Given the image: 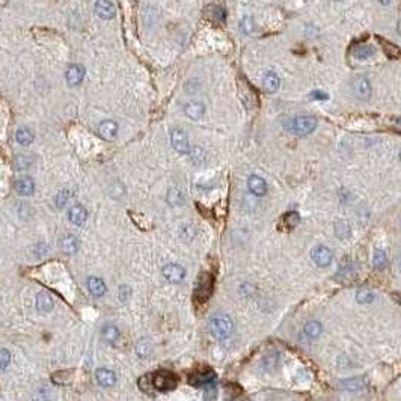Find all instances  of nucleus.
Instances as JSON below:
<instances>
[{"instance_id":"2eb2a0df","label":"nucleus","mask_w":401,"mask_h":401,"mask_svg":"<svg viewBox=\"0 0 401 401\" xmlns=\"http://www.w3.org/2000/svg\"><path fill=\"white\" fill-rule=\"evenodd\" d=\"M98 133L101 137H104L106 140H112L116 133H118V124L112 119H106L100 124L98 127Z\"/></svg>"},{"instance_id":"c9c22d12","label":"nucleus","mask_w":401,"mask_h":401,"mask_svg":"<svg viewBox=\"0 0 401 401\" xmlns=\"http://www.w3.org/2000/svg\"><path fill=\"white\" fill-rule=\"evenodd\" d=\"M392 0H379V3H381V5H389Z\"/></svg>"},{"instance_id":"f3484780","label":"nucleus","mask_w":401,"mask_h":401,"mask_svg":"<svg viewBox=\"0 0 401 401\" xmlns=\"http://www.w3.org/2000/svg\"><path fill=\"white\" fill-rule=\"evenodd\" d=\"M184 113L190 118V119H200L205 113V106L199 101H189L184 106Z\"/></svg>"},{"instance_id":"dca6fc26","label":"nucleus","mask_w":401,"mask_h":401,"mask_svg":"<svg viewBox=\"0 0 401 401\" xmlns=\"http://www.w3.org/2000/svg\"><path fill=\"white\" fill-rule=\"evenodd\" d=\"M53 306H54V302H53V297L48 293H45V291L38 293V296H37V309L38 311L45 314V312L51 311Z\"/></svg>"},{"instance_id":"cd10ccee","label":"nucleus","mask_w":401,"mask_h":401,"mask_svg":"<svg viewBox=\"0 0 401 401\" xmlns=\"http://www.w3.org/2000/svg\"><path fill=\"white\" fill-rule=\"evenodd\" d=\"M240 32L243 35H250V33L255 32V22H253L252 17L247 15V17L242 19V22H240Z\"/></svg>"},{"instance_id":"7ed1b4c3","label":"nucleus","mask_w":401,"mask_h":401,"mask_svg":"<svg viewBox=\"0 0 401 401\" xmlns=\"http://www.w3.org/2000/svg\"><path fill=\"white\" fill-rule=\"evenodd\" d=\"M177 376L171 371H157L156 374L151 376L153 389L160 392H169L177 386Z\"/></svg>"},{"instance_id":"423d86ee","label":"nucleus","mask_w":401,"mask_h":401,"mask_svg":"<svg viewBox=\"0 0 401 401\" xmlns=\"http://www.w3.org/2000/svg\"><path fill=\"white\" fill-rule=\"evenodd\" d=\"M353 92L359 100L367 101L371 97V85L370 80L363 76H356L353 79Z\"/></svg>"},{"instance_id":"6ab92c4d","label":"nucleus","mask_w":401,"mask_h":401,"mask_svg":"<svg viewBox=\"0 0 401 401\" xmlns=\"http://www.w3.org/2000/svg\"><path fill=\"white\" fill-rule=\"evenodd\" d=\"M79 246H80V242L76 235L72 234H65L62 239H61V249L65 252V253H74L79 250Z\"/></svg>"},{"instance_id":"5701e85b","label":"nucleus","mask_w":401,"mask_h":401,"mask_svg":"<svg viewBox=\"0 0 401 401\" xmlns=\"http://www.w3.org/2000/svg\"><path fill=\"white\" fill-rule=\"evenodd\" d=\"M353 54H355L356 59L365 61V59H368V58H371V56L374 54V48H373L371 45L367 44L357 45L356 48H355V51H353Z\"/></svg>"},{"instance_id":"412c9836","label":"nucleus","mask_w":401,"mask_h":401,"mask_svg":"<svg viewBox=\"0 0 401 401\" xmlns=\"http://www.w3.org/2000/svg\"><path fill=\"white\" fill-rule=\"evenodd\" d=\"M263 86H264L266 92L273 94V92H276V90L279 89L281 80H279V77H278L275 72H267V74L264 76V79H263Z\"/></svg>"},{"instance_id":"72a5a7b5","label":"nucleus","mask_w":401,"mask_h":401,"mask_svg":"<svg viewBox=\"0 0 401 401\" xmlns=\"http://www.w3.org/2000/svg\"><path fill=\"white\" fill-rule=\"evenodd\" d=\"M11 362V353L5 349L0 350V370H5Z\"/></svg>"},{"instance_id":"4be33fe9","label":"nucleus","mask_w":401,"mask_h":401,"mask_svg":"<svg viewBox=\"0 0 401 401\" xmlns=\"http://www.w3.org/2000/svg\"><path fill=\"white\" fill-rule=\"evenodd\" d=\"M119 329L116 327V326H113V324H109V326H104L103 327V331H101V338L106 341V342H109V344H115L118 339H119Z\"/></svg>"},{"instance_id":"393cba45","label":"nucleus","mask_w":401,"mask_h":401,"mask_svg":"<svg viewBox=\"0 0 401 401\" xmlns=\"http://www.w3.org/2000/svg\"><path fill=\"white\" fill-rule=\"evenodd\" d=\"M168 200H169L171 205H178V204H183L186 200V195H184V192L179 187H174V189L169 190Z\"/></svg>"},{"instance_id":"9d476101","label":"nucleus","mask_w":401,"mask_h":401,"mask_svg":"<svg viewBox=\"0 0 401 401\" xmlns=\"http://www.w3.org/2000/svg\"><path fill=\"white\" fill-rule=\"evenodd\" d=\"M68 219H69L71 223H74L77 226H82L88 219V211H86V208L83 205H72L68 210Z\"/></svg>"},{"instance_id":"c85d7f7f","label":"nucleus","mask_w":401,"mask_h":401,"mask_svg":"<svg viewBox=\"0 0 401 401\" xmlns=\"http://www.w3.org/2000/svg\"><path fill=\"white\" fill-rule=\"evenodd\" d=\"M72 199V193L69 190H62L58 196H56V205L58 208H65L68 204Z\"/></svg>"},{"instance_id":"1a4fd4ad","label":"nucleus","mask_w":401,"mask_h":401,"mask_svg":"<svg viewBox=\"0 0 401 401\" xmlns=\"http://www.w3.org/2000/svg\"><path fill=\"white\" fill-rule=\"evenodd\" d=\"M94 11L103 20H111L115 17V12H116L111 0H97L94 5Z\"/></svg>"},{"instance_id":"7c9ffc66","label":"nucleus","mask_w":401,"mask_h":401,"mask_svg":"<svg viewBox=\"0 0 401 401\" xmlns=\"http://www.w3.org/2000/svg\"><path fill=\"white\" fill-rule=\"evenodd\" d=\"M356 299L360 305H368L374 300V294H373V291L370 290H360L357 291Z\"/></svg>"},{"instance_id":"6e6552de","label":"nucleus","mask_w":401,"mask_h":401,"mask_svg":"<svg viewBox=\"0 0 401 401\" xmlns=\"http://www.w3.org/2000/svg\"><path fill=\"white\" fill-rule=\"evenodd\" d=\"M163 276L171 284H179L186 278V270L178 264H168L163 267Z\"/></svg>"},{"instance_id":"20e7f679","label":"nucleus","mask_w":401,"mask_h":401,"mask_svg":"<svg viewBox=\"0 0 401 401\" xmlns=\"http://www.w3.org/2000/svg\"><path fill=\"white\" fill-rule=\"evenodd\" d=\"M213 291V276L211 275H200L198 287L195 291V297L199 303H204Z\"/></svg>"},{"instance_id":"39448f33","label":"nucleus","mask_w":401,"mask_h":401,"mask_svg":"<svg viewBox=\"0 0 401 401\" xmlns=\"http://www.w3.org/2000/svg\"><path fill=\"white\" fill-rule=\"evenodd\" d=\"M312 261L318 266V267H327L332 263V252L329 247L326 246H315L311 252Z\"/></svg>"},{"instance_id":"a211bd4d","label":"nucleus","mask_w":401,"mask_h":401,"mask_svg":"<svg viewBox=\"0 0 401 401\" xmlns=\"http://www.w3.org/2000/svg\"><path fill=\"white\" fill-rule=\"evenodd\" d=\"M15 190L22 195V196H30L35 192V183L33 179L29 177H24L15 181Z\"/></svg>"},{"instance_id":"0eeeda50","label":"nucleus","mask_w":401,"mask_h":401,"mask_svg":"<svg viewBox=\"0 0 401 401\" xmlns=\"http://www.w3.org/2000/svg\"><path fill=\"white\" fill-rule=\"evenodd\" d=\"M171 143L174 147V150H177L178 153H189V137L187 133L181 129H174L171 132Z\"/></svg>"},{"instance_id":"f257e3e1","label":"nucleus","mask_w":401,"mask_h":401,"mask_svg":"<svg viewBox=\"0 0 401 401\" xmlns=\"http://www.w3.org/2000/svg\"><path fill=\"white\" fill-rule=\"evenodd\" d=\"M234 331V323L226 314H214L210 318V332L217 339H226Z\"/></svg>"},{"instance_id":"c756f323","label":"nucleus","mask_w":401,"mask_h":401,"mask_svg":"<svg viewBox=\"0 0 401 401\" xmlns=\"http://www.w3.org/2000/svg\"><path fill=\"white\" fill-rule=\"evenodd\" d=\"M363 381L360 379H349L345 380V381H342V386L347 389V391H350V392H356V391H360L362 388H363Z\"/></svg>"},{"instance_id":"a878e982","label":"nucleus","mask_w":401,"mask_h":401,"mask_svg":"<svg viewBox=\"0 0 401 401\" xmlns=\"http://www.w3.org/2000/svg\"><path fill=\"white\" fill-rule=\"evenodd\" d=\"M305 335L311 339H315L321 335V324L318 321H309L305 324Z\"/></svg>"},{"instance_id":"473e14b6","label":"nucleus","mask_w":401,"mask_h":401,"mask_svg":"<svg viewBox=\"0 0 401 401\" xmlns=\"http://www.w3.org/2000/svg\"><path fill=\"white\" fill-rule=\"evenodd\" d=\"M300 221V217H299V214L297 213H294V211H291V213H287L285 216H284V223H287L290 228H294L297 223Z\"/></svg>"},{"instance_id":"4468645a","label":"nucleus","mask_w":401,"mask_h":401,"mask_svg":"<svg viewBox=\"0 0 401 401\" xmlns=\"http://www.w3.org/2000/svg\"><path fill=\"white\" fill-rule=\"evenodd\" d=\"M95 379L98 381V385H101L103 388H111L116 381V376H115L113 371L107 370V368H100L95 373Z\"/></svg>"},{"instance_id":"ddd939ff","label":"nucleus","mask_w":401,"mask_h":401,"mask_svg":"<svg viewBox=\"0 0 401 401\" xmlns=\"http://www.w3.org/2000/svg\"><path fill=\"white\" fill-rule=\"evenodd\" d=\"M216 379V374L211 370H205V371H198L195 374L190 376L189 381L195 386H204V385H210Z\"/></svg>"},{"instance_id":"2f4dec72","label":"nucleus","mask_w":401,"mask_h":401,"mask_svg":"<svg viewBox=\"0 0 401 401\" xmlns=\"http://www.w3.org/2000/svg\"><path fill=\"white\" fill-rule=\"evenodd\" d=\"M374 267L377 268V270H381V268L386 266V263H388V260H386V253L383 252V250H376V253H374Z\"/></svg>"},{"instance_id":"f03ea898","label":"nucleus","mask_w":401,"mask_h":401,"mask_svg":"<svg viewBox=\"0 0 401 401\" xmlns=\"http://www.w3.org/2000/svg\"><path fill=\"white\" fill-rule=\"evenodd\" d=\"M287 129L296 136H308L317 129V119L314 116H296L288 122Z\"/></svg>"},{"instance_id":"f704fd0d","label":"nucleus","mask_w":401,"mask_h":401,"mask_svg":"<svg viewBox=\"0 0 401 401\" xmlns=\"http://www.w3.org/2000/svg\"><path fill=\"white\" fill-rule=\"evenodd\" d=\"M312 97H314V98H321V100H326V98H327V95H326V94H321V92H314Z\"/></svg>"},{"instance_id":"b1692460","label":"nucleus","mask_w":401,"mask_h":401,"mask_svg":"<svg viewBox=\"0 0 401 401\" xmlns=\"http://www.w3.org/2000/svg\"><path fill=\"white\" fill-rule=\"evenodd\" d=\"M33 133L29 130V129H20L17 134H15V139H17V142L23 145V147H27V145H30L32 142H33Z\"/></svg>"},{"instance_id":"bb28decb","label":"nucleus","mask_w":401,"mask_h":401,"mask_svg":"<svg viewBox=\"0 0 401 401\" xmlns=\"http://www.w3.org/2000/svg\"><path fill=\"white\" fill-rule=\"evenodd\" d=\"M151 353V344L147 339H140L136 344V355L139 357H148Z\"/></svg>"},{"instance_id":"9b49d317","label":"nucleus","mask_w":401,"mask_h":401,"mask_svg":"<svg viewBox=\"0 0 401 401\" xmlns=\"http://www.w3.org/2000/svg\"><path fill=\"white\" fill-rule=\"evenodd\" d=\"M247 187L249 190L255 195V196H264L267 193V183L264 178L258 177V175H250L247 179Z\"/></svg>"},{"instance_id":"f8f14e48","label":"nucleus","mask_w":401,"mask_h":401,"mask_svg":"<svg viewBox=\"0 0 401 401\" xmlns=\"http://www.w3.org/2000/svg\"><path fill=\"white\" fill-rule=\"evenodd\" d=\"M85 79V68L79 64H74L67 69V82L69 86H77Z\"/></svg>"},{"instance_id":"aec40b11","label":"nucleus","mask_w":401,"mask_h":401,"mask_svg":"<svg viewBox=\"0 0 401 401\" xmlns=\"http://www.w3.org/2000/svg\"><path fill=\"white\" fill-rule=\"evenodd\" d=\"M88 288H89L90 294L95 297H100L106 293V284L103 282V279L92 276L88 279Z\"/></svg>"}]
</instances>
